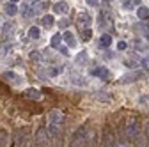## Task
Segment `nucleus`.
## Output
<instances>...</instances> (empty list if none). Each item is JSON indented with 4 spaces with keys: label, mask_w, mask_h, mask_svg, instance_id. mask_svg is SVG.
<instances>
[{
    "label": "nucleus",
    "mask_w": 149,
    "mask_h": 147,
    "mask_svg": "<svg viewBox=\"0 0 149 147\" xmlns=\"http://www.w3.org/2000/svg\"><path fill=\"white\" fill-rule=\"evenodd\" d=\"M71 145H89V130H85V126L74 131L71 138Z\"/></svg>",
    "instance_id": "obj_1"
},
{
    "label": "nucleus",
    "mask_w": 149,
    "mask_h": 147,
    "mask_svg": "<svg viewBox=\"0 0 149 147\" xmlns=\"http://www.w3.org/2000/svg\"><path fill=\"white\" fill-rule=\"evenodd\" d=\"M124 135H126L128 144L130 142H135V138L139 137V122L137 121H128V124L124 128Z\"/></svg>",
    "instance_id": "obj_2"
},
{
    "label": "nucleus",
    "mask_w": 149,
    "mask_h": 147,
    "mask_svg": "<svg viewBox=\"0 0 149 147\" xmlns=\"http://www.w3.org/2000/svg\"><path fill=\"white\" fill-rule=\"evenodd\" d=\"M103 145H117V140L114 137V131H112L110 128H107L105 133H103Z\"/></svg>",
    "instance_id": "obj_3"
},
{
    "label": "nucleus",
    "mask_w": 149,
    "mask_h": 147,
    "mask_svg": "<svg viewBox=\"0 0 149 147\" xmlns=\"http://www.w3.org/2000/svg\"><path fill=\"white\" fill-rule=\"evenodd\" d=\"M13 142H14V145H27V131L18 130V131L14 133Z\"/></svg>",
    "instance_id": "obj_4"
},
{
    "label": "nucleus",
    "mask_w": 149,
    "mask_h": 147,
    "mask_svg": "<svg viewBox=\"0 0 149 147\" xmlns=\"http://www.w3.org/2000/svg\"><path fill=\"white\" fill-rule=\"evenodd\" d=\"M92 76H98V78L107 80L108 78V71L105 67H94V69H92Z\"/></svg>",
    "instance_id": "obj_5"
},
{
    "label": "nucleus",
    "mask_w": 149,
    "mask_h": 147,
    "mask_svg": "<svg viewBox=\"0 0 149 147\" xmlns=\"http://www.w3.org/2000/svg\"><path fill=\"white\" fill-rule=\"evenodd\" d=\"M50 122H53V124H61L62 122V114L59 112V110H53V112L50 114Z\"/></svg>",
    "instance_id": "obj_6"
},
{
    "label": "nucleus",
    "mask_w": 149,
    "mask_h": 147,
    "mask_svg": "<svg viewBox=\"0 0 149 147\" xmlns=\"http://www.w3.org/2000/svg\"><path fill=\"white\" fill-rule=\"evenodd\" d=\"M142 76V71H135L133 75H128L124 78H121V83H126V82H133V80H139Z\"/></svg>",
    "instance_id": "obj_7"
},
{
    "label": "nucleus",
    "mask_w": 149,
    "mask_h": 147,
    "mask_svg": "<svg viewBox=\"0 0 149 147\" xmlns=\"http://www.w3.org/2000/svg\"><path fill=\"white\" fill-rule=\"evenodd\" d=\"M37 145H50L48 144V138H46V135H45L43 130L37 131Z\"/></svg>",
    "instance_id": "obj_8"
},
{
    "label": "nucleus",
    "mask_w": 149,
    "mask_h": 147,
    "mask_svg": "<svg viewBox=\"0 0 149 147\" xmlns=\"http://www.w3.org/2000/svg\"><path fill=\"white\" fill-rule=\"evenodd\" d=\"M25 98L39 99V98H41V92H39V90H36V89H29V90H25Z\"/></svg>",
    "instance_id": "obj_9"
},
{
    "label": "nucleus",
    "mask_w": 149,
    "mask_h": 147,
    "mask_svg": "<svg viewBox=\"0 0 149 147\" xmlns=\"http://www.w3.org/2000/svg\"><path fill=\"white\" fill-rule=\"evenodd\" d=\"M4 145H9V135L7 131L0 130V147H4Z\"/></svg>",
    "instance_id": "obj_10"
},
{
    "label": "nucleus",
    "mask_w": 149,
    "mask_h": 147,
    "mask_svg": "<svg viewBox=\"0 0 149 147\" xmlns=\"http://www.w3.org/2000/svg\"><path fill=\"white\" fill-rule=\"evenodd\" d=\"M100 43H101V46H105V48H107V46H110V44H112V37H110L108 34H103V35H101V39H100Z\"/></svg>",
    "instance_id": "obj_11"
},
{
    "label": "nucleus",
    "mask_w": 149,
    "mask_h": 147,
    "mask_svg": "<svg viewBox=\"0 0 149 147\" xmlns=\"http://www.w3.org/2000/svg\"><path fill=\"white\" fill-rule=\"evenodd\" d=\"M137 16L140 18V20H147V18H149V9H146V7H140V9L137 11Z\"/></svg>",
    "instance_id": "obj_12"
},
{
    "label": "nucleus",
    "mask_w": 149,
    "mask_h": 147,
    "mask_svg": "<svg viewBox=\"0 0 149 147\" xmlns=\"http://www.w3.org/2000/svg\"><path fill=\"white\" fill-rule=\"evenodd\" d=\"M48 133H50L52 137H57V135H59V128H57V124L50 122V124H48Z\"/></svg>",
    "instance_id": "obj_13"
},
{
    "label": "nucleus",
    "mask_w": 149,
    "mask_h": 147,
    "mask_svg": "<svg viewBox=\"0 0 149 147\" xmlns=\"http://www.w3.org/2000/svg\"><path fill=\"white\" fill-rule=\"evenodd\" d=\"M78 23H82V25H89V23H91V16H89L87 12H82L80 18H78Z\"/></svg>",
    "instance_id": "obj_14"
},
{
    "label": "nucleus",
    "mask_w": 149,
    "mask_h": 147,
    "mask_svg": "<svg viewBox=\"0 0 149 147\" xmlns=\"http://www.w3.org/2000/svg\"><path fill=\"white\" fill-rule=\"evenodd\" d=\"M94 98L100 99L101 103H108V101H110V96H108V94H103V92H94Z\"/></svg>",
    "instance_id": "obj_15"
},
{
    "label": "nucleus",
    "mask_w": 149,
    "mask_h": 147,
    "mask_svg": "<svg viewBox=\"0 0 149 147\" xmlns=\"http://www.w3.org/2000/svg\"><path fill=\"white\" fill-rule=\"evenodd\" d=\"M29 35H30V39H39L41 30L37 28V27H32V28H30V32H29Z\"/></svg>",
    "instance_id": "obj_16"
},
{
    "label": "nucleus",
    "mask_w": 149,
    "mask_h": 147,
    "mask_svg": "<svg viewBox=\"0 0 149 147\" xmlns=\"http://www.w3.org/2000/svg\"><path fill=\"white\" fill-rule=\"evenodd\" d=\"M64 39L68 41V44H69L71 48H73V46H77V43H74V37H73V34H71V32H66V34H64Z\"/></svg>",
    "instance_id": "obj_17"
},
{
    "label": "nucleus",
    "mask_w": 149,
    "mask_h": 147,
    "mask_svg": "<svg viewBox=\"0 0 149 147\" xmlns=\"http://www.w3.org/2000/svg\"><path fill=\"white\" fill-rule=\"evenodd\" d=\"M55 12H68V4L66 2H61L55 6Z\"/></svg>",
    "instance_id": "obj_18"
},
{
    "label": "nucleus",
    "mask_w": 149,
    "mask_h": 147,
    "mask_svg": "<svg viewBox=\"0 0 149 147\" xmlns=\"http://www.w3.org/2000/svg\"><path fill=\"white\" fill-rule=\"evenodd\" d=\"M6 12H7V14H11V16H13V14H16V6H14L13 2H11V4H7V6H6Z\"/></svg>",
    "instance_id": "obj_19"
},
{
    "label": "nucleus",
    "mask_w": 149,
    "mask_h": 147,
    "mask_svg": "<svg viewBox=\"0 0 149 147\" xmlns=\"http://www.w3.org/2000/svg\"><path fill=\"white\" fill-rule=\"evenodd\" d=\"M43 25H45V27L53 25V18H52V16H45V18H43Z\"/></svg>",
    "instance_id": "obj_20"
},
{
    "label": "nucleus",
    "mask_w": 149,
    "mask_h": 147,
    "mask_svg": "<svg viewBox=\"0 0 149 147\" xmlns=\"http://www.w3.org/2000/svg\"><path fill=\"white\" fill-rule=\"evenodd\" d=\"M7 34H9V35L13 34V25H9V23L4 27V37H7Z\"/></svg>",
    "instance_id": "obj_21"
},
{
    "label": "nucleus",
    "mask_w": 149,
    "mask_h": 147,
    "mask_svg": "<svg viewBox=\"0 0 149 147\" xmlns=\"http://www.w3.org/2000/svg\"><path fill=\"white\" fill-rule=\"evenodd\" d=\"M30 59H32L34 62H39V60H41V53H37V51L30 53Z\"/></svg>",
    "instance_id": "obj_22"
},
{
    "label": "nucleus",
    "mask_w": 149,
    "mask_h": 147,
    "mask_svg": "<svg viewBox=\"0 0 149 147\" xmlns=\"http://www.w3.org/2000/svg\"><path fill=\"white\" fill-rule=\"evenodd\" d=\"M91 34H92V32H91L89 28H85V30L82 32V37H84V39H89V37H91Z\"/></svg>",
    "instance_id": "obj_23"
},
{
    "label": "nucleus",
    "mask_w": 149,
    "mask_h": 147,
    "mask_svg": "<svg viewBox=\"0 0 149 147\" xmlns=\"http://www.w3.org/2000/svg\"><path fill=\"white\" fill-rule=\"evenodd\" d=\"M84 62H85V53H82V55L77 57V64H84Z\"/></svg>",
    "instance_id": "obj_24"
},
{
    "label": "nucleus",
    "mask_w": 149,
    "mask_h": 147,
    "mask_svg": "<svg viewBox=\"0 0 149 147\" xmlns=\"http://www.w3.org/2000/svg\"><path fill=\"white\" fill-rule=\"evenodd\" d=\"M144 137L147 138V142H149V122H146V128H144Z\"/></svg>",
    "instance_id": "obj_25"
},
{
    "label": "nucleus",
    "mask_w": 149,
    "mask_h": 147,
    "mask_svg": "<svg viewBox=\"0 0 149 147\" xmlns=\"http://www.w3.org/2000/svg\"><path fill=\"white\" fill-rule=\"evenodd\" d=\"M87 4H89L91 7H98V6H100V2H98V0H87Z\"/></svg>",
    "instance_id": "obj_26"
},
{
    "label": "nucleus",
    "mask_w": 149,
    "mask_h": 147,
    "mask_svg": "<svg viewBox=\"0 0 149 147\" xmlns=\"http://www.w3.org/2000/svg\"><path fill=\"white\" fill-rule=\"evenodd\" d=\"M59 41H61V35H55V37H53V44H52V46H59Z\"/></svg>",
    "instance_id": "obj_27"
},
{
    "label": "nucleus",
    "mask_w": 149,
    "mask_h": 147,
    "mask_svg": "<svg viewBox=\"0 0 149 147\" xmlns=\"http://www.w3.org/2000/svg\"><path fill=\"white\" fill-rule=\"evenodd\" d=\"M130 2H132V0H124L123 7H124V9H130V7H132V4H130Z\"/></svg>",
    "instance_id": "obj_28"
},
{
    "label": "nucleus",
    "mask_w": 149,
    "mask_h": 147,
    "mask_svg": "<svg viewBox=\"0 0 149 147\" xmlns=\"http://www.w3.org/2000/svg\"><path fill=\"white\" fill-rule=\"evenodd\" d=\"M117 48H119V50H126V43H124V41H121V43L117 44Z\"/></svg>",
    "instance_id": "obj_29"
},
{
    "label": "nucleus",
    "mask_w": 149,
    "mask_h": 147,
    "mask_svg": "<svg viewBox=\"0 0 149 147\" xmlns=\"http://www.w3.org/2000/svg\"><path fill=\"white\" fill-rule=\"evenodd\" d=\"M61 25H62V27H66V25H69V21H68V20H62V21H61Z\"/></svg>",
    "instance_id": "obj_30"
},
{
    "label": "nucleus",
    "mask_w": 149,
    "mask_h": 147,
    "mask_svg": "<svg viewBox=\"0 0 149 147\" xmlns=\"http://www.w3.org/2000/svg\"><path fill=\"white\" fill-rule=\"evenodd\" d=\"M144 64H146V66L149 67V57H147V59H144Z\"/></svg>",
    "instance_id": "obj_31"
},
{
    "label": "nucleus",
    "mask_w": 149,
    "mask_h": 147,
    "mask_svg": "<svg viewBox=\"0 0 149 147\" xmlns=\"http://www.w3.org/2000/svg\"><path fill=\"white\" fill-rule=\"evenodd\" d=\"M132 2H135V4H140V0H132Z\"/></svg>",
    "instance_id": "obj_32"
},
{
    "label": "nucleus",
    "mask_w": 149,
    "mask_h": 147,
    "mask_svg": "<svg viewBox=\"0 0 149 147\" xmlns=\"http://www.w3.org/2000/svg\"><path fill=\"white\" fill-rule=\"evenodd\" d=\"M9 2H13V4H14V2H18V0H9Z\"/></svg>",
    "instance_id": "obj_33"
},
{
    "label": "nucleus",
    "mask_w": 149,
    "mask_h": 147,
    "mask_svg": "<svg viewBox=\"0 0 149 147\" xmlns=\"http://www.w3.org/2000/svg\"><path fill=\"white\" fill-rule=\"evenodd\" d=\"M147 39H149V34H147Z\"/></svg>",
    "instance_id": "obj_34"
}]
</instances>
